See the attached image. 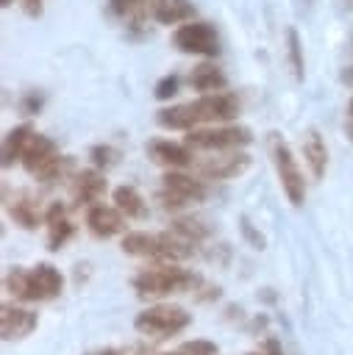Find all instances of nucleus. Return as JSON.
Here are the masks:
<instances>
[{
  "instance_id": "26",
  "label": "nucleus",
  "mask_w": 353,
  "mask_h": 355,
  "mask_svg": "<svg viewBox=\"0 0 353 355\" xmlns=\"http://www.w3.org/2000/svg\"><path fill=\"white\" fill-rule=\"evenodd\" d=\"M181 352H183V355H220L217 344H214V341H206V338L183 341V344H181Z\"/></svg>"
},
{
  "instance_id": "10",
  "label": "nucleus",
  "mask_w": 353,
  "mask_h": 355,
  "mask_svg": "<svg viewBox=\"0 0 353 355\" xmlns=\"http://www.w3.org/2000/svg\"><path fill=\"white\" fill-rule=\"evenodd\" d=\"M36 313L28 311V308H19V305H0V333L6 341H17V338H25L33 333L36 327Z\"/></svg>"
},
{
  "instance_id": "37",
  "label": "nucleus",
  "mask_w": 353,
  "mask_h": 355,
  "mask_svg": "<svg viewBox=\"0 0 353 355\" xmlns=\"http://www.w3.org/2000/svg\"><path fill=\"white\" fill-rule=\"evenodd\" d=\"M350 114H353V100H350Z\"/></svg>"
},
{
  "instance_id": "7",
  "label": "nucleus",
  "mask_w": 353,
  "mask_h": 355,
  "mask_svg": "<svg viewBox=\"0 0 353 355\" xmlns=\"http://www.w3.org/2000/svg\"><path fill=\"white\" fill-rule=\"evenodd\" d=\"M172 42L181 53H189V55H217L220 53L217 31L208 22H200V19L178 25L175 33H172Z\"/></svg>"
},
{
  "instance_id": "11",
  "label": "nucleus",
  "mask_w": 353,
  "mask_h": 355,
  "mask_svg": "<svg viewBox=\"0 0 353 355\" xmlns=\"http://www.w3.org/2000/svg\"><path fill=\"white\" fill-rule=\"evenodd\" d=\"M28 277H31L33 302L53 300V297H58L64 291V277H61V272L53 263H36L33 269H28Z\"/></svg>"
},
{
  "instance_id": "19",
  "label": "nucleus",
  "mask_w": 353,
  "mask_h": 355,
  "mask_svg": "<svg viewBox=\"0 0 353 355\" xmlns=\"http://www.w3.org/2000/svg\"><path fill=\"white\" fill-rule=\"evenodd\" d=\"M111 202L128 216V219H142L147 214V205H145V197L133 189V186H117L111 191Z\"/></svg>"
},
{
  "instance_id": "32",
  "label": "nucleus",
  "mask_w": 353,
  "mask_h": 355,
  "mask_svg": "<svg viewBox=\"0 0 353 355\" xmlns=\"http://www.w3.org/2000/svg\"><path fill=\"white\" fill-rule=\"evenodd\" d=\"M195 297L197 300H217L220 297V286H200V291H195Z\"/></svg>"
},
{
  "instance_id": "21",
  "label": "nucleus",
  "mask_w": 353,
  "mask_h": 355,
  "mask_svg": "<svg viewBox=\"0 0 353 355\" xmlns=\"http://www.w3.org/2000/svg\"><path fill=\"white\" fill-rule=\"evenodd\" d=\"M8 216H11L19 227H25V230H36V227H39V219H44L28 194H19V197L8 205Z\"/></svg>"
},
{
  "instance_id": "34",
  "label": "nucleus",
  "mask_w": 353,
  "mask_h": 355,
  "mask_svg": "<svg viewBox=\"0 0 353 355\" xmlns=\"http://www.w3.org/2000/svg\"><path fill=\"white\" fill-rule=\"evenodd\" d=\"M86 355H131V349H122V347H103V349L86 352Z\"/></svg>"
},
{
  "instance_id": "13",
  "label": "nucleus",
  "mask_w": 353,
  "mask_h": 355,
  "mask_svg": "<svg viewBox=\"0 0 353 355\" xmlns=\"http://www.w3.org/2000/svg\"><path fill=\"white\" fill-rule=\"evenodd\" d=\"M44 225H47V250H61L75 233V225L67 219V208L61 202H50L47 205Z\"/></svg>"
},
{
  "instance_id": "36",
  "label": "nucleus",
  "mask_w": 353,
  "mask_h": 355,
  "mask_svg": "<svg viewBox=\"0 0 353 355\" xmlns=\"http://www.w3.org/2000/svg\"><path fill=\"white\" fill-rule=\"evenodd\" d=\"M247 355H264V352H247Z\"/></svg>"
},
{
  "instance_id": "28",
  "label": "nucleus",
  "mask_w": 353,
  "mask_h": 355,
  "mask_svg": "<svg viewBox=\"0 0 353 355\" xmlns=\"http://www.w3.org/2000/svg\"><path fill=\"white\" fill-rule=\"evenodd\" d=\"M239 230H242V236H245V241L253 247V250H264L267 247V239L250 225V219L247 216H239Z\"/></svg>"
},
{
  "instance_id": "27",
  "label": "nucleus",
  "mask_w": 353,
  "mask_h": 355,
  "mask_svg": "<svg viewBox=\"0 0 353 355\" xmlns=\"http://www.w3.org/2000/svg\"><path fill=\"white\" fill-rule=\"evenodd\" d=\"M178 86H181V80H178V75H164L158 83H156V89H153V94H156V100H172L175 94H178Z\"/></svg>"
},
{
  "instance_id": "35",
  "label": "nucleus",
  "mask_w": 353,
  "mask_h": 355,
  "mask_svg": "<svg viewBox=\"0 0 353 355\" xmlns=\"http://www.w3.org/2000/svg\"><path fill=\"white\" fill-rule=\"evenodd\" d=\"M161 355H183V352H181V349H178V352H161Z\"/></svg>"
},
{
  "instance_id": "23",
  "label": "nucleus",
  "mask_w": 353,
  "mask_h": 355,
  "mask_svg": "<svg viewBox=\"0 0 353 355\" xmlns=\"http://www.w3.org/2000/svg\"><path fill=\"white\" fill-rule=\"evenodd\" d=\"M6 291L22 302H33V294H31V277H28V269H19L14 266L8 275H6Z\"/></svg>"
},
{
  "instance_id": "1",
  "label": "nucleus",
  "mask_w": 353,
  "mask_h": 355,
  "mask_svg": "<svg viewBox=\"0 0 353 355\" xmlns=\"http://www.w3.org/2000/svg\"><path fill=\"white\" fill-rule=\"evenodd\" d=\"M239 97L231 92H211L203 94L192 103L170 105L156 114V122L167 130H195L197 125H211V122H231L239 116Z\"/></svg>"
},
{
  "instance_id": "24",
  "label": "nucleus",
  "mask_w": 353,
  "mask_h": 355,
  "mask_svg": "<svg viewBox=\"0 0 353 355\" xmlns=\"http://www.w3.org/2000/svg\"><path fill=\"white\" fill-rule=\"evenodd\" d=\"M286 42H289L286 53H289L292 72H295V78H297V80H303V53H300V36H297V31H295V28H289V31H286Z\"/></svg>"
},
{
  "instance_id": "33",
  "label": "nucleus",
  "mask_w": 353,
  "mask_h": 355,
  "mask_svg": "<svg viewBox=\"0 0 353 355\" xmlns=\"http://www.w3.org/2000/svg\"><path fill=\"white\" fill-rule=\"evenodd\" d=\"M142 0H111V8L117 11V14H128L133 6H139Z\"/></svg>"
},
{
  "instance_id": "4",
  "label": "nucleus",
  "mask_w": 353,
  "mask_h": 355,
  "mask_svg": "<svg viewBox=\"0 0 353 355\" xmlns=\"http://www.w3.org/2000/svg\"><path fill=\"white\" fill-rule=\"evenodd\" d=\"M192 322V313H186V308L181 305H150L145 311L136 313L133 319V327L142 333V336H153V338H170V336H178L189 327Z\"/></svg>"
},
{
  "instance_id": "17",
  "label": "nucleus",
  "mask_w": 353,
  "mask_h": 355,
  "mask_svg": "<svg viewBox=\"0 0 353 355\" xmlns=\"http://www.w3.org/2000/svg\"><path fill=\"white\" fill-rule=\"evenodd\" d=\"M33 125H17V128H11L6 136H3V166L8 169L14 161H19L22 158V153H25V147H28V141L33 139Z\"/></svg>"
},
{
  "instance_id": "16",
  "label": "nucleus",
  "mask_w": 353,
  "mask_h": 355,
  "mask_svg": "<svg viewBox=\"0 0 353 355\" xmlns=\"http://www.w3.org/2000/svg\"><path fill=\"white\" fill-rule=\"evenodd\" d=\"M300 147H303V158H306L311 175L320 180V178L325 175V169H328V147H325L322 136H320L317 130H309V133L303 136V144H300Z\"/></svg>"
},
{
  "instance_id": "5",
  "label": "nucleus",
  "mask_w": 353,
  "mask_h": 355,
  "mask_svg": "<svg viewBox=\"0 0 353 355\" xmlns=\"http://www.w3.org/2000/svg\"><path fill=\"white\" fill-rule=\"evenodd\" d=\"M270 155H272V164H275V172H278L286 200L292 205H303L306 202V178L292 155V147L284 141V136H278V133L270 136Z\"/></svg>"
},
{
  "instance_id": "20",
  "label": "nucleus",
  "mask_w": 353,
  "mask_h": 355,
  "mask_svg": "<svg viewBox=\"0 0 353 355\" xmlns=\"http://www.w3.org/2000/svg\"><path fill=\"white\" fill-rule=\"evenodd\" d=\"M189 83L197 92H203V94H211V92H222L228 80H225V75L214 64H197L192 69V75H189Z\"/></svg>"
},
{
  "instance_id": "18",
  "label": "nucleus",
  "mask_w": 353,
  "mask_h": 355,
  "mask_svg": "<svg viewBox=\"0 0 353 355\" xmlns=\"http://www.w3.org/2000/svg\"><path fill=\"white\" fill-rule=\"evenodd\" d=\"M195 17V6L189 0H153V19L161 25H178Z\"/></svg>"
},
{
  "instance_id": "6",
  "label": "nucleus",
  "mask_w": 353,
  "mask_h": 355,
  "mask_svg": "<svg viewBox=\"0 0 353 355\" xmlns=\"http://www.w3.org/2000/svg\"><path fill=\"white\" fill-rule=\"evenodd\" d=\"M253 141L250 128L245 125H220V128H195L186 136V144L195 150H239Z\"/></svg>"
},
{
  "instance_id": "2",
  "label": "nucleus",
  "mask_w": 353,
  "mask_h": 355,
  "mask_svg": "<svg viewBox=\"0 0 353 355\" xmlns=\"http://www.w3.org/2000/svg\"><path fill=\"white\" fill-rule=\"evenodd\" d=\"M133 291L139 297H167V294H186V291H197L203 286L200 275H195L192 269H183L178 263H156L142 269L139 275H133Z\"/></svg>"
},
{
  "instance_id": "15",
  "label": "nucleus",
  "mask_w": 353,
  "mask_h": 355,
  "mask_svg": "<svg viewBox=\"0 0 353 355\" xmlns=\"http://www.w3.org/2000/svg\"><path fill=\"white\" fill-rule=\"evenodd\" d=\"M161 189L186 200V202H200L206 197V183L186 175V172H178V169H170L164 178H161Z\"/></svg>"
},
{
  "instance_id": "9",
  "label": "nucleus",
  "mask_w": 353,
  "mask_h": 355,
  "mask_svg": "<svg viewBox=\"0 0 353 355\" xmlns=\"http://www.w3.org/2000/svg\"><path fill=\"white\" fill-rule=\"evenodd\" d=\"M125 219L128 216L117 205H100V202H95L86 211V227L97 239H111V236L122 233L125 230Z\"/></svg>"
},
{
  "instance_id": "3",
  "label": "nucleus",
  "mask_w": 353,
  "mask_h": 355,
  "mask_svg": "<svg viewBox=\"0 0 353 355\" xmlns=\"http://www.w3.org/2000/svg\"><path fill=\"white\" fill-rule=\"evenodd\" d=\"M122 252L133 258H153V261H167L178 263L195 252V244L181 239L178 233H147V230H131L122 236Z\"/></svg>"
},
{
  "instance_id": "12",
  "label": "nucleus",
  "mask_w": 353,
  "mask_h": 355,
  "mask_svg": "<svg viewBox=\"0 0 353 355\" xmlns=\"http://www.w3.org/2000/svg\"><path fill=\"white\" fill-rule=\"evenodd\" d=\"M147 155H150L153 164L167 166V169H183V166L192 164L189 147L175 144V141H167V139H153V141H147Z\"/></svg>"
},
{
  "instance_id": "8",
  "label": "nucleus",
  "mask_w": 353,
  "mask_h": 355,
  "mask_svg": "<svg viewBox=\"0 0 353 355\" xmlns=\"http://www.w3.org/2000/svg\"><path fill=\"white\" fill-rule=\"evenodd\" d=\"M247 169H250V155L239 150H220V155L197 164V172L211 180H231V178L245 175Z\"/></svg>"
},
{
  "instance_id": "14",
  "label": "nucleus",
  "mask_w": 353,
  "mask_h": 355,
  "mask_svg": "<svg viewBox=\"0 0 353 355\" xmlns=\"http://www.w3.org/2000/svg\"><path fill=\"white\" fill-rule=\"evenodd\" d=\"M106 194V178L100 175V169H81L72 178V200L81 205H95L100 197Z\"/></svg>"
},
{
  "instance_id": "31",
  "label": "nucleus",
  "mask_w": 353,
  "mask_h": 355,
  "mask_svg": "<svg viewBox=\"0 0 353 355\" xmlns=\"http://www.w3.org/2000/svg\"><path fill=\"white\" fill-rule=\"evenodd\" d=\"M19 6H22V11L28 14V17H42V0H19Z\"/></svg>"
},
{
  "instance_id": "29",
  "label": "nucleus",
  "mask_w": 353,
  "mask_h": 355,
  "mask_svg": "<svg viewBox=\"0 0 353 355\" xmlns=\"http://www.w3.org/2000/svg\"><path fill=\"white\" fill-rule=\"evenodd\" d=\"M44 105V97L39 94V92H28L22 100H19V108H22V114H28V116H33V114H39V108Z\"/></svg>"
},
{
  "instance_id": "30",
  "label": "nucleus",
  "mask_w": 353,
  "mask_h": 355,
  "mask_svg": "<svg viewBox=\"0 0 353 355\" xmlns=\"http://www.w3.org/2000/svg\"><path fill=\"white\" fill-rule=\"evenodd\" d=\"M261 352H264V355H284V347H281V341H278L275 336H267Z\"/></svg>"
},
{
  "instance_id": "25",
  "label": "nucleus",
  "mask_w": 353,
  "mask_h": 355,
  "mask_svg": "<svg viewBox=\"0 0 353 355\" xmlns=\"http://www.w3.org/2000/svg\"><path fill=\"white\" fill-rule=\"evenodd\" d=\"M89 158H92V164H95L97 169H108V166L117 164V150L108 147V144H95V147L89 150Z\"/></svg>"
},
{
  "instance_id": "22",
  "label": "nucleus",
  "mask_w": 353,
  "mask_h": 355,
  "mask_svg": "<svg viewBox=\"0 0 353 355\" xmlns=\"http://www.w3.org/2000/svg\"><path fill=\"white\" fill-rule=\"evenodd\" d=\"M172 233H178L181 239H186L189 244H200L208 239V227L200 222V219H192V216H183V219H175L172 222Z\"/></svg>"
}]
</instances>
